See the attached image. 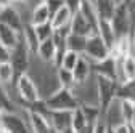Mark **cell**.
I'll use <instances>...</instances> for the list:
<instances>
[{"mask_svg": "<svg viewBox=\"0 0 135 133\" xmlns=\"http://www.w3.org/2000/svg\"><path fill=\"white\" fill-rule=\"evenodd\" d=\"M93 72L95 75H103L117 82V59L113 56H108L101 61H93Z\"/></svg>", "mask_w": 135, "mask_h": 133, "instance_id": "cell-11", "label": "cell"}, {"mask_svg": "<svg viewBox=\"0 0 135 133\" xmlns=\"http://www.w3.org/2000/svg\"><path fill=\"white\" fill-rule=\"evenodd\" d=\"M10 58H11V48L0 42V63H7L10 61Z\"/></svg>", "mask_w": 135, "mask_h": 133, "instance_id": "cell-32", "label": "cell"}, {"mask_svg": "<svg viewBox=\"0 0 135 133\" xmlns=\"http://www.w3.org/2000/svg\"><path fill=\"white\" fill-rule=\"evenodd\" d=\"M0 23H3V24H7L10 27L16 29L18 32H23V27H24V23H23V18H21L20 11L11 3L0 8Z\"/></svg>", "mask_w": 135, "mask_h": 133, "instance_id": "cell-9", "label": "cell"}, {"mask_svg": "<svg viewBox=\"0 0 135 133\" xmlns=\"http://www.w3.org/2000/svg\"><path fill=\"white\" fill-rule=\"evenodd\" d=\"M68 50H73V52L77 53H84L85 52V47H87V35H80V34H74L71 32L68 35Z\"/></svg>", "mask_w": 135, "mask_h": 133, "instance_id": "cell-22", "label": "cell"}, {"mask_svg": "<svg viewBox=\"0 0 135 133\" xmlns=\"http://www.w3.org/2000/svg\"><path fill=\"white\" fill-rule=\"evenodd\" d=\"M2 128L8 133H24L29 131V125L20 117L16 112H3L2 115Z\"/></svg>", "mask_w": 135, "mask_h": 133, "instance_id": "cell-12", "label": "cell"}, {"mask_svg": "<svg viewBox=\"0 0 135 133\" xmlns=\"http://www.w3.org/2000/svg\"><path fill=\"white\" fill-rule=\"evenodd\" d=\"M23 39L27 45V48L31 50V53L37 55V50H39V45H40V40L37 37V32H36V27H34L32 23L29 24H24L23 27Z\"/></svg>", "mask_w": 135, "mask_h": 133, "instance_id": "cell-17", "label": "cell"}, {"mask_svg": "<svg viewBox=\"0 0 135 133\" xmlns=\"http://www.w3.org/2000/svg\"><path fill=\"white\" fill-rule=\"evenodd\" d=\"M21 40V32H18L16 29L3 24V23H0V42L5 43L8 48H15L16 45L20 43Z\"/></svg>", "mask_w": 135, "mask_h": 133, "instance_id": "cell-15", "label": "cell"}, {"mask_svg": "<svg viewBox=\"0 0 135 133\" xmlns=\"http://www.w3.org/2000/svg\"><path fill=\"white\" fill-rule=\"evenodd\" d=\"M8 3H11L10 0H0V8H2V7H5V5H8Z\"/></svg>", "mask_w": 135, "mask_h": 133, "instance_id": "cell-34", "label": "cell"}, {"mask_svg": "<svg viewBox=\"0 0 135 133\" xmlns=\"http://www.w3.org/2000/svg\"><path fill=\"white\" fill-rule=\"evenodd\" d=\"M15 85H16V90H18V93H20L21 101H24L26 104L27 103H34L36 99L40 98L37 85L34 84V80L27 74H21L20 77H16Z\"/></svg>", "mask_w": 135, "mask_h": 133, "instance_id": "cell-6", "label": "cell"}, {"mask_svg": "<svg viewBox=\"0 0 135 133\" xmlns=\"http://www.w3.org/2000/svg\"><path fill=\"white\" fill-rule=\"evenodd\" d=\"M71 32L89 37L92 34H97V29L85 19V16H84L80 11H76L73 14V19H71Z\"/></svg>", "mask_w": 135, "mask_h": 133, "instance_id": "cell-14", "label": "cell"}, {"mask_svg": "<svg viewBox=\"0 0 135 133\" xmlns=\"http://www.w3.org/2000/svg\"><path fill=\"white\" fill-rule=\"evenodd\" d=\"M111 24H113V29L116 32L117 39L130 35V32H132V19H130V11H129V7H127V2L117 3V7L114 10V14L111 18Z\"/></svg>", "mask_w": 135, "mask_h": 133, "instance_id": "cell-3", "label": "cell"}, {"mask_svg": "<svg viewBox=\"0 0 135 133\" xmlns=\"http://www.w3.org/2000/svg\"><path fill=\"white\" fill-rule=\"evenodd\" d=\"M111 131H114V133H130V131H133V128H132V125L127 124V122H119V124H116V125L113 127Z\"/></svg>", "mask_w": 135, "mask_h": 133, "instance_id": "cell-31", "label": "cell"}, {"mask_svg": "<svg viewBox=\"0 0 135 133\" xmlns=\"http://www.w3.org/2000/svg\"><path fill=\"white\" fill-rule=\"evenodd\" d=\"M50 122L53 131H73V111H52Z\"/></svg>", "mask_w": 135, "mask_h": 133, "instance_id": "cell-13", "label": "cell"}, {"mask_svg": "<svg viewBox=\"0 0 135 133\" xmlns=\"http://www.w3.org/2000/svg\"><path fill=\"white\" fill-rule=\"evenodd\" d=\"M95 90H97V103L100 104L101 111H106L113 101L117 99V90H119V84L113 79L97 75L95 79Z\"/></svg>", "mask_w": 135, "mask_h": 133, "instance_id": "cell-1", "label": "cell"}, {"mask_svg": "<svg viewBox=\"0 0 135 133\" xmlns=\"http://www.w3.org/2000/svg\"><path fill=\"white\" fill-rule=\"evenodd\" d=\"M45 101H47V106L50 108V111H74L80 106L79 99L74 96V93L69 87H60Z\"/></svg>", "mask_w": 135, "mask_h": 133, "instance_id": "cell-2", "label": "cell"}, {"mask_svg": "<svg viewBox=\"0 0 135 133\" xmlns=\"http://www.w3.org/2000/svg\"><path fill=\"white\" fill-rule=\"evenodd\" d=\"M27 114V120H29V128L36 133H48V131H53L52 122L47 117L45 114L39 112V111H34V109H26Z\"/></svg>", "mask_w": 135, "mask_h": 133, "instance_id": "cell-8", "label": "cell"}, {"mask_svg": "<svg viewBox=\"0 0 135 133\" xmlns=\"http://www.w3.org/2000/svg\"><path fill=\"white\" fill-rule=\"evenodd\" d=\"M119 109H121L122 120L127 122V124H130L132 117H133V112H135V99H130V98L119 99Z\"/></svg>", "mask_w": 135, "mask_h": 133, "instance_id": "cell-24", "label": "cell"}, {"mask_svg": "<svg viewBox=\"0 0 135 133\" xmlns=\"http://www.w3.org/2000/svg\"><path fill=\"white\" fill-rule=\"evenodd\" d=\"M44 2L47 3V7H48V10H50V14H55L60 8H63L64 5H66V2L64 0H44Z\"/></svg>", "mask_w": 135, "mask_h": 133, "instance_id": "cell-30", "label": "cell"}, {"mask_svg": "<svg viewBox=\"0 0 135 133\" xmlns=\"http://www.w3.org/2000/svg\"><path fill=\"white\" fill-rule=\"evenodd\" d=\"M82 53H77V52H73V50H68V52L64 53L63 56V63H61V68H66V69H74L76 68V64L79 61Z\"/></svg>", "mask_w": 135, "mask_h": 133, "instance_id": "cell-29", "label": "cell"}, {"mask_svg": "<svg viewBox=\"0 0 135 133\" xmlns=\"http://www.w3.org/2000/svg\"><path fill=\"white\" fill-rule=\"evenodd\" d=\"M0 111L2 112H16V108L11 101V98L3 88V84H0Z\"/></svg>", "mask_w": 135, "mask_h": 133, "instance_id": "cell-28", "label": "cell"}, {"mask_svg": "<svg viewBox=\"0 0 135 133\" xmlns=\"http://www.w3.org/2000/svg\"><path fill=\"white\" fill-rule=\"evenodd\" d=\"M98 34L101 35V39H103L109 48L116 43L117 37H116V32L113 29V24H111V19H105V18H100L98 19Z\"/></svg>", "mask_w": 135, "mask_h": 133, "instance_id": "cell-18", "label": "cell"}, {"mask_svg": "<svg viewBox=\"0 0 135 133\" xmlns=\"http://www.w3.org/2000/svg\"><path fill=\"white\" fill-rule=\"evenodd\" d=\"M16 82V72L15 68L10 61L7 63H0V84H15Z\"/></svg>", "mask_w": 135, "mask_h": 133, "instance_id": "cell-23", "label": "cell"}, {"mask_svg": "<svg viewBox=\"0 0 135 133\" xmlns=\"http://www.w3.org/2000/svg\"><path fill=\"white\" fill-rule=\"evenodd\" d=\"M135 79V55L129 53L117 59V82L119 85Z\"/></svg>", "mask_w": 135, "mask_h": 133, "instance_id": "cell-7", "label": "cell"}, {"mask_svg": "<svg viewBox=\"0 0 135 133\" xmlns=\"http://www.w3.org/2000/svg\"><path fill=\"white\" fill-rule=\"evenodd\" d=\"M130 125H132V128H133V131H135V112H133V117H132V122H130Z\"/></svg>", "mask_w": 135, "mask_h": 133, "instance_id": "cell-35", "label": "cell"}, {"mask_svg": "<svg viewBox=\"0 0 135 133\" xmlns=\"http://www.w3.org/2000/svg\"><path fill=\"white\" fill-rule=\"evenodd\" d=\"M80 109L84 112V115H85L87 119V124L89 125H95L101 117H103V111H101L100 104H89V103H84L80 104Z\"/></svg>", "mask_w": 135, "mask_h": 133, "instance_id": "cell-20", "label": "cell"}, {"mask_svg": "<svg viewBox=\"0 0 135 133\" xmlns=\"http://www.w3.org/2000/svg\"><path fill=\"white\" fill-rule=\"evenodd\" d=\"M10 2L13 3V2H23V0H10Z\"/></svg>", "mask_w": 135, "mask_h": 133, "instance_id": "cell-36", "label": "cell"}, {"mask_svg": "<svg viewBox=\"0 0 135 133\" xmlns=\"http://www.w3.org/2000/svg\"><path fill=\"white\" fill-rule=\"evenodd\" d=\"M34 27H36L37 37H39V40H40V42H42V40H47V39H52L53 32H55V27H53V24L50 23V21L42 23V24H36Z\"/></svg>", "mask_w": 135, "mask_h": 133, "instance_id": "cell-27", "label": "cell"}, {"mask_svg": "<svg viewBox=\"0 0 135 133\" xmlns=\"http://www.w3.org/2000/svg\"><path fill=\"white\" fill-rule=\"evenodd\" d=\"M56 77L61 87H69L73 88L76 85V80H74V72L71 69H66V68H58L56 69Z\"/></svg>", "mask_w": 135, "mask_h": 133, "instance_id": "cell-25", "label": "cell"}, {"mask_svg": "<svg viewBox=\"0 0 135 133\" xmlns=\"http://www.w3.org/2000/svg\"><path fill=\"white\" fill-rule=\"evenodd\" d=\"M84 55H87L92 61H101L111 56V48L97 32V34H92L87 37V47H85Z\"/></svg>", "mask_w": 135, "mask_h": 133, "instance_id": "cell-5", "label": "cell"}, {"mask_svg": "<svg viewBox=\"0 0 135 133\" xmlns=\"http://www.w3.org/2000/svg\"><path fill=\"white\" fill-rule=\"evenodd\" d=\"M87 125H89L87 119H85V115H84V112H82V109L79 106L77 109L73 111V131H76V133L85 131Z\"/></svg>", "mask_w": 135, "mask_h": 133, "instance_id": "cell-26", "label": "cell"}, {"mask_svg": "<svg viewBox=\"0 0 135 133\" xmlns=\"http://www.w3.org/2000/svg\"><path fill=\"white\" fill-rule=\"evenodd\" d=\"M52 19V14H50V10L47 7V3L44 2H39L34 5L32 8V13H31V23L36 26V24H42V23H47Z\"/></svg>", "mask_w": 135, "mask_h": 133, "instance_id": "cell-19", "label": "cell"}, {"mask_svg": "<svg viewBox=\"0 0 135 133\" xmlns=\"http://www.w3.org/2000/svg\"><path fill=\"white\" fill-rule=\"evenodd\" d=\"M66 2V7L69 8L73 13H76V11H79V8H80V3H82V0H64Z\"/></svg>", "mask_w": 135, "mask_h": 133, "instance_id": "cell-33", "label": "cell"}, {"mask_svg": "<svg viewBox=\"0 0 135 133\" xmlns=\"http://www.w3.org/2000/svg\"><path fill=\"white\" fill-rule=\"evenodd\" d=\"M74 72V80H76V85H82L90 79L92 72H93V61L87 56V55H80L76 68L73 69Z\"/></svg>", "mask_w": 135, "mask_h": 133, "instance_id": "cell-10", "label": "cell"}, {"mask_svg": "<svg viewBox=\"0 0 135 133\" xmlns=\"http://www.w3.org/2000/svg\"><path fill=\"white\" fill-rule=\"evenodd\" d=\"M73 11L68 8L66 5L63 7V8H60L53 16H52V19H50V23L53 24V27L55 29H58V27H63V26H68V24H71V19H73Z\"/></svg>", "mask_w": 135, "mask_h": 133, "instance_id": "cell-21", "label": "cell"}, {"mask_svg": "<svg viewBox=\"0 0 135 133\" xmlns=\"http://www.w3.org/2000/svg\"><path fill=\"white\" fill-rule=\"evenodd\" d=\"M56 52H58V48H56L53 39H47V40H42L40 42L39 50H37V56L44 63H52L53 64L55 56H56Z\"/></svg>", "mask_w": 135, "mask_h": 133, "instance_id": "cell-16", "label": "cell"}, {"mask_svg": "<svg viewBox=\"0 0 135 133\" xmlns=\"http://www.w3.org/2000/svg\"><path fill=\"white\" fill-rule=\"evenodd\" d=\"M29 56H31V50L27 48V45H26V42L23 39V32H21V40H20L18 45L11 50V58H10V63L13 64V68H15L16 77H20L21 74L27 72L29 63H31Z\"/></svg>", "mask_w": 135, "mask_h": 133, "instance_id": "cell-4", "label": "cell"}]
</instances>
